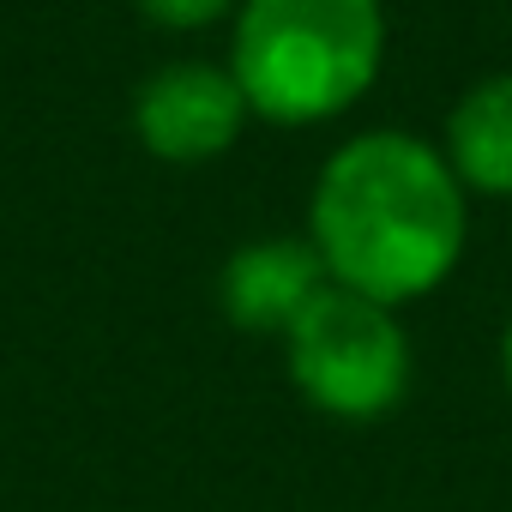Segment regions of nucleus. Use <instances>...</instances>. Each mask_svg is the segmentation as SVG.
Segmentation results:
<instances>
[{"label":"nucleus","mask_w":512,"mask_h":512,"mask_svg":"<svg viewBox=\"0 0 512 512\" xmlns=\"http://www.w3.org/2000/svg\"><path fill=\"white\" fill-rule=\"evenodd\" d=\"M308 241L338 290L410 308L458 272L470 247V193L440 145L404 127H368L320 163Z\"/></svg>","instance_id":"obj_1"},{"label":"nucleus","mask_w":512,"mask_h":512,"mask_svg":"<svg viewBox=\"0 0 512 512\" xmlns=\"http://www.w3.org/2000/svg\"><path fill=\"white\" fill-rule=\"evenodd\" d=\"M272 127H320L350 115L386 67V0H241L223 61Z\"/></svg>","instance_id":"obj_2"},{"label":"nucleus","mask_w":512,"mask_h":512,"mask_svg":"<svg viewBox=\"0 0 512 512\" xmlns=\"http://www.w3.org/2000/svg\"><path fill=\"white\" fill-rule=\"evenodd\" d=\"M290 380L308 398V410L332 422H380L404 404L416 350L398 320V308L368 302L356 290L326 284L308 314L284 332Z\"/></svg>","instance_id":"obj_3"},{"label":"nucleus","mask_w":512,"mask_h":512,"mask_svg":"<svg viewBox=\"0 0 512 512\" xmlns=\"http://www.w3.org/2000/svg\"><path fill=\"white\" fill-rule=\"evenodd\" d=\"M253 109L223 61H163L133 91V133L139 145L169 169H199L241 145Z\"/></svg>","instance_id":"obj_4"},{"label":"nucleus","mask_w":512,"mask_h":512,"mask_svg":"<svg viewBox=\"0 0 512 512\" xmlns=\"http://www.w3.org/2000/svg\"><path fill=\"white\" fill-rule=\"evenodd\" d=\"M326 266L308 235H260L235 247L223 272H217V302H223V320L235 332H253V338H284L308 302L326 290Z\"/></svg>","instance_id":"obj_5"},{"label":"nucleus","mask_w":512,"mask_h":512,"mask_svg":"<svg viewBox=\"0 0 512 512\" xmlns=\"http://www.w3.org/2000/svg\"><path fill=\"white\" fill-rule=\"evenodd\" d=\"M440 157L452 163L464 193L512 199V67L476 79L440 127Z\"/></svg>","instance_id":"obj_6"},{"label":"nucleus","mask_w":512,"mask_h":512,"mask_svg":"<svg viewBox=\"0 0 512 512\" xmlns=\"http://www.w3.org/2000/svg\"><path fill=\"white\" fill-rule=\"evenodd\" d=\"M133 7H139V19H145L151 31H169V37H199V31H211V25L235 19L241 0H133Z\"/></svg>","instance_id":"obj_7"},{"label":"nucleus","mask_w":512,"mask_h":512,"mask_svg":"<svg viewBox=\"0 0 512 512\" xmlns=\"http://www.w3.org/2000/svg\"><path fill=\"white\" fill-rule=\"evenodd\" d=\"M500 380H506V392H512V320H506V332H500Z\"/></svg>","instance_id":"obj_8"}]
</instances>
